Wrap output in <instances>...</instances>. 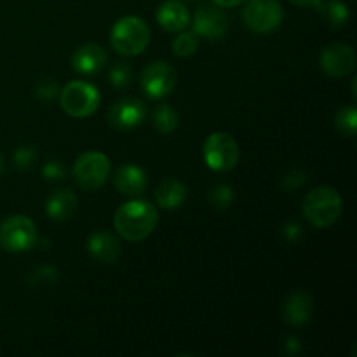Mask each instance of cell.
<instances>
[{"label":"cell","instance_id":"1","mask_svg":"<svg viewBox=\"0 0 357 357\" xmlns=\"http://www.w3.org/2000/svg\"><path fill=\"white\" fill-rule=\"evenodd\" d=\"M159 222V213L155 206L149 201L136 199L122 204L115 211L114 225L119 236L126 241H143L153 232Z\"/></svg>","mask_w":357,"mask_h":357},{"label":"cell","instance_id":"2","mask_svg":"<svg viewBox=\"0 0 357 357\" xmlns=\"http://www.w3.org/2000/svg\"><path fill=\"white\" fill-rule=\"evenodd\" d=\"M342 209H344V201L333 187H317L303 199V215L307 222L317 229L337 223Z\"/></svg>","mask_w":357,"mask_h":357},{"label":"cell","instance_id":"3","mask_svg":"<svg viewBox=\"0 0 357 357\" xmlns=\"http://www.w3.org/2000/svg\"><path fill=\"white\" fill-rule=\"evenodd\" d=\"M110 40L119 54L138 56L150 44V28L142 17L126 16L114 24Z\"/></svg>","mask_w":357,"mask_h":357},{"label":"cell","instance_id":"4","mask_svg":"<svg viewBox=\"0 0 357 357\" xmlns=\"http://www.w3.org/2000/svg\"><path fill=\"white\" fill-rule=\"evenodd\" d=\"M100 91L86 80H73L63 91H59V105L70 117H91L100 107Z\"/></svg>","mask_w":357,"mask_h":357},{"label":"cell","instance_id":"5","mask_svg":"<svg viewBox=\"0 0 357 357\" xmlns=\"http://www.w3.org/2000/svg\"><path fill=\"white\" fill-rule=\"evenodd\" d=\"M37 244V227L28 216L14 215L0 223V246L9 253H24Z\"/></svg>","mask_w":357,"mask_h":357},{"label":"cell","instance_id":"6","mask_svg":"<svg viewBox=\"0 0 357 357\" xmlns=\"http://www.w3.org/2000/svg\"><path fill=\"white\" fill-rule=\"evenodd\" d=\"M110 159L101 152H86L75 160L73 180L82 190H98L110 176Z\"/></svg>","mask_w":357,"mask_h":357},{"label":"cell","instance_id":"7","mask_svg":"<svg viewBox=\"0 0 357 357\" xmlns=\"http://www.w3.org/2000/svg\"><path fill=\"white\" fill-rule=\"evenodd\" d=\"M202 155L209 169L227 173L234 169L239 160V146L236 139L227 132H213L206 138L202 146Z\"/></svg>","mask_w":357,"mask_h":357},{"label":"cell","instance_id":"8","mask_svg":"<svg viewBox=\"0 0 357 357\" xmlns=\"http://www.w3.org/2000/svg\"><path fill=\"white\" fill-rule=\"evenodd\" d=\"M282 6L279 0H248L243 9V21L251 31L271 33L282 23Z\"/></svg>","mask_w":357,"mask_h":357},{"label":"cell","instance_id":"9","mask_svg":"<svg viewBox=\"0 0 357 357\" xmlns=\"http://www.w3.org/2000/svg\"><path fill=\"white\" fill-rule=\"evenodd\" d=\"M176 70L169 63L155 61L143 70L139 84H142L143 93L150 100H162V98L169 96L173 93L174 86H176Z\"/></svg>","mask_w":357,"mask_h":357},{"label":"cell","instance_id":"10","mask_svg":"<svg viewBox=\"0 0 357 357\" xmlns=\"http://www.w3.org/2000/svg\"><path fill=\"white\" fill-rule=\"evenodd\" d=\"M192 28H194L195 33L208 38V40H218L229 30V20H227L225 10L220 6L204 3L195 10Z\"/></svg>","mask_w":357,"mask_h":357},{"label":"cell","instance_id":"11","mask_svg":"<svg viewBox=\"0 0 357 357\" xmlns=\"http://www.w3.org/2000/svg\"><path fill=\"white\" fill-rule=\"evenodd\" d=\"M146 117V107L138 98H122L112 105L108 112V122L115 129L121 131H131L143 124Z\"/></svg>","mask_w":357,"mask_h":357},{"label":"cell","instance_id":"12","mask_svg":"<svg viewBox=\"0 0 357 357\" xmlns=\"http://www.w3.org/2000/svg\"><path fill=\"white\" fill-rule=\"evenodd\" d=\"M321 68L330 77L340 79L349 75L356 68V52L347 44H331L326 45L321 52Z\"/></svg>","mask_w":357,"mask_h":357},{"label":"cell","instance_id":"13","mask_svg":"<svg viewBox=\"0 0 357 357\" xmlns=\"http://www.w3.org/2000/svg\"><path fill=\"white\" fill-rule=\"evenodd\" d=\"M108 61V54L101 45L98 44H84L73 52L72 66L75 72L82 75H94L101 72Z\"/></svg>","mask_w":357,"mask_h":357},{"label":"cell","instance_id":"14","mask_svg":"<svg viewBox=\"0 0 357 357\" xmlns=\"http://www.w3.org/2000/svg\"><path fill=\"white\" fill-rule=\"evenodd\" d=\"M114 183L122 195L139 197V195L145 194L149 181H146V174L142 167L136 166V164H124L115 171Z\"/></svg>","mask_w":357,"mask_h":357},{"label":"cell","instance_id":"15","mask_svg":"<svg viewBox=\"0 0 357 357\" xmlns=\"http://www.w3.org/2000/svg\"><path fill=\"white\" fill-rule=\"evenodd\" d=\"M87 251L94 260L101 264H114L121 257V244L114 234L107 230H96L87 239Z\"/></svg>","mask_w":357,"mask_h":357},{"label":"cell","instance_id":"16","mask_svg":"<svg viewBox=\"0 0 357 357\" xmlns=\"http://www.w3.org/2000/svg\"><path fill=\"white\" fill-rule=\"evenodd\" d=\"M314 312V302L307 293H291L282 303V319L291 326H303L310 321Z\"/></svg>","mask_w":357,"mask_h":357},{"label":"cell","instance_id":"17","mask_svg":"<svg viewBox=\"0 0 357 357\" xmlns=\"http://www.w3.org/2000/svg\"><path fill=\"white\" fill-rule=\"evenodd\" d=\"M157 23L171 33L183 31L190 24V13L180 0H167L157 9Z\"/></svg>","mask_w":357,"mask_h":357},{"label":"cell","instance_id":"18","mask_svg":"<svg viewBox=\"0 0 357 357\" xmlns=\"http://www.w3.org/2000/svg\"><path fill=\"white\" fill-rule=\"evenodd\" d=\"M77 211V197L70 190H56L45 202V213L54 222H66Z\"/></svg>","mask_w":357,"mask_h":357},{"label":"cell","instance_id":"19","mask_svg":"<svg viewBox=\"0 0 357 357\" xmlns=\"http://www.w3.org/2000/svg\"><path fill=\"white\" fill-rule=\"evenodd\" d=\"M155 201L162 209H178L187 201V187L178 180H166L157 187Z\"/></svg>","mask_w":357,"mask_h":357},{"label":"cell","instance_id":"20","mask_svg":"<svg viewBox=\"0 0 357 357\" xmlns=\"http://www.w3.org/2000/svg\"><path fill=\"white\" fill-rule=\"evenodd\" d=\"M314 9L319 10L324 16V20L328 21V24L333 28H344L349 23V7L347 3L342 2V0H328V2H321L319 6L314 7Z\"/></svg>","mask_w":357,"mask_h":357},{"label":"cell","instance_id":"21","mask_svg":"<svg viewBox=\"0 0 357 357\" xmlns=\"http://www.w3.org/2000/svg\"><path fill=\"white\" fill-rule=\"evenodd\" d=\"M152 122L160 135H169L180 124V115L171 105L162 103L152 112Z\"/></svg>","mask_w":357,"mask_h":357},{"label":"cell","instance_id":"22","mask_svg":"<svg viewBox=\"0 0 357 357\" xmlns=\"http://www.w3.org/2000/svg\"><path fill=\"white\" fill-rule=\"evenodd\" d=\"M335 126H337V129L342 135L349 136V138L356 136L357 110L354 105H347V107H342L338 110L337 117H335Z\"/></svg>","mask_w":357,"mask_h":357},{"label":"cell","instance_id":"23","mask_svg":"<svg viewBox=\"0 0 357 357\" xmlns=\"http://www.w3.org/2000/svg\"><path fill=\"white\" fill-rule=\"evenodd\" d=\"M199 49V35L192 31H183L178 35L173 40V52L180 58H188V56L195 54Z\"/></svg>","mask_w":357,"mask_h":357},{"label":"cell","instance_id":"24","mask_svg":"<svg viewBox=\"0 0 357 357\" xmlns=\"http://www.w3.org/2000/svg\"><path fill=\"white\" fill-rule=\"evenodd\" d=\"M232 202H234V190L232 187H229V185L225 183L215 185V187L211 188V192H209V204H211L215 209H218V211L227 209Z\"/></svg>","mask_w":357,"mask_h":357},{"label":"cell","instance_id":"25","mask_svg":"<svg viewBox=\"0 0 357 357\" xmlns=\"http://www.w3.org/2000/svg\"><path fill=\"white\" fill-rule=\"evenodd\" d=\"M108 77H110V84L115 87V89H126V87H129V84H131L132 80L131 65L126 61L115 63V65L110 68Z\"/></svg>","mask_w":357,"mask_h":357},{"label":"cell","instance_id":"26","mask_svg":"<svg viewBox=\"0 0 357 357\" xmlns=\"http://www.w3.org/2000/svg\"><path fill=\"white\" fill-rule=\"evenodd\" d=\"M58 281V271L51 265H44L38 267L37 271L30 272L26 278V282L30 286H40V284H54Z\"/></svg>","mask_w":357,"mask_h":357},{"label":"cell","instance_id":"27","mask_svg":"<svg viewBox=\"0 0 357 357\" xmlns=\"http://www.w3.org/2000/svg\"><path fill=\"white\" fill-rule=\"evenodd\" d=\"M13 160H14V166H16L20 171L31 169L35 160H37V150H35L31 145L20 146V149L14 152Z\"/></svg>","mask_w":357,"mask_h":357},{"label":"cell","instance_id":"28","mask_svg":"<svg viewBox=\"0 0 357 357\" xmlns=\"http://www.w3.org/2000/svg\"><path fill=\"white\" fill-rule=\"evenodd\" d=\"M59 86L56 80L52 79H44L38 82L37 89H35V96L42 101H52L59 96Z\"/></svg>","mask_w":357,"mask_h":357},{"label":"cell","instance_id":"29","mask_svg":"<svg viewBox=\"0 0 357 357\" xmlns=\"http://www.w3.org/2000/svg\"><path fill=\"white\" fill-rule=\"evenodd\" d=\"M305 181H307L305 171L293 169L286 174L284 180H282V183H281V187H282V190L293 192V190H296V188L303 187V185H305Z\"/></svg>","mask_w":357,"mask_h":357},{"label":"cell","instance_id":"30","mask_svg":"<svg viewBox=\"0 0 357 357\" xmlns=\"http://www.w3.org/2000/svg\"><path fill=\"white\" fill-rule=\"evenodd\" d=\"M65 167L59 160H49L42 167V176H44L45 181H61L65 178Z\"/></svg>","mask_w":357,"mask_h":357},{"label":"cell","instance_id":"31","mask_svg":"<svg viewBox=\"0 0 357 357\" xmlns=\"http://www.w3.org/2000/svg\"><path fill=\"white\" fill-rule=\"evenodd\" d=\"M302 232L303 230L300 229V225H296V223H288V225L282 229V236H284V239L288 241V243H295V241H298L300 237H302Z\"/></svg>","mask_w":357,"mask_h":357},{"label":"cell","instance_id":"32","mask_svg":"<svg viewBox=\"0 0 357 357\" xmlns=\"http://www.w3.org/2000/svg\"><path fill=\"white\" fill-rule=\"evenodd\" d=\"M300 349H302V345H300L298 338H296V337L286 338V342H284V352H286V354H296V352H300Z\"/></svg>","mask_w":357,"mask_h":357},{"label":"cell","instance_id":"33","mask_svg":"<svg viewBox=\"0 0 357 357\" xmlns=\"http://www.w3.org/2000/svg\"><path fill=\"white\" fill-rule=\"evenodd\" d=\"M243 2H246V0H213V3L220 7H236L241 6Z\"/></svg>","mask_w":357,"mask_h":357},{"label":"cell","instance_id":"34","mask_svg":"<svg viewBox=\"0 0 357 357\" xmlns=\"http://www.w3.org/2000/svg\"><path fill=\"white\" fill-rule=\"evenodd\" d=\"M295 6H302V7H317L323 0H289Z\"/></svg>","mask_w":357,"mask_h":357},{"label":"cell","instance_id":"35","mask_svg":"<svg viewBox=\"0 0 357 357\" xmlns=\"http://www.w3.org/2000/svg\"><path fill=\"white\" fill-rule=\"evenodd\" d=\"M3 173V159H2V155H0V174Z\"/></svg>","mask_w":357,"mask_h":357},{"label":"cell","instance_id":"36","mask_svg":"<svg viewBox=\"0 0 357 357\" xmlns=\"http://www.w3.org/2000/svg\"><path fill=\"white\" fill-rule=\"evenodd\" d=\"M180 2H190V0H180Z\"/></svg>","mask_w":357,"mask_h":357}]
</instances>
